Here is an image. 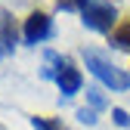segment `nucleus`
Wrapping results in <instances>:
<instances>
[{
  "instance_id": "f257e3e1",
  "label": "nucleus",
  "mask_w": 130,
  "mask_h": 130,
  "mask_svg": "<svg viewBox=\"0 0 130 130\" xmlns=\"http://www.w3.org/2000/svg\"><path fill=\"white\" fill-rule=\"evenodd\" d=\"M80 56H84L87 71H90L96 80H99L102 87L115 90V93H124V90H130V71L118 68V65L111 62L105 53H99V50H84Z\"/></svg>"
},
{
  "instance_id": "f03ea898",
  "label": "nucleus",
  "mask_w": 130,
  "mask_h": 130,
  "mask_svg": "<svg viewBox=\"0 0 130 130\" xmlns=\"http://www.w3.org/2000/svg\"><path fill=\"white\" fill-rule=\"evenodd\" d=\"M80 22H84V28L90 31H99V34H111L118 25V9L111 0H87L84 9H80Z\"/></svg>"
},
{
  "instance_id": "7ed1b4c3",
  "label": "nucleus",
  "mask_w": 130,
  "mask_h": 130,
  "mask_svg": "<svg viewBox=\"0 0 130 130\" xmlns=\"http://www.w3.org/2000/svg\"><path fill=\"white\" fill-rule=\"evenodd\" d=\"M46 37H53V19H50V12H40V9H34L25 19V28H22V40L28 43V46H37V43H43Z\"/></svg>"
},
{
  "instance_id": "20e7f679",
  "label": "nucleus",
  "mask_w": 130,
  "mask_h": 130,
  "mask_svg": "<svg viewBox=\"0 0 130 130\" xmlns=\"http://www.w3.org/2000/svg\"><path fill=\"white\" fill-rule=\"evenodd\" d=\"M56 87L62 93V99H71L74 93H80V87H84V74H80V68L65 56V65H62V71L56 74Z\"/></svg>"
},
{
  "instance_id": "39448f33",
  "label": "nucleus",
  "mask_w": 130,
  "mask_h": 130,
  "mask_svg": "<svg viewBox=\"0 0 130 130\" xmlns=\"http://www.w3.org/2000/svg\"><path fill=\"white\" fill-rule=\"evenodd\" d=\"M15 43H19V25H15V15L9 9H0V46H3L6 56L15 50Z\"/></svg>"
},
{
  "instance_id": "423d86ee",
  "label": "nucleus",
  "mask_w": 130,
  "mask_h": 130,
  "mask_svg": "<svg viewBox=\"0 0 130 130\" xmlns=\"http://www.w3.org/2000/svg\"><path fill=\"white\" fill-rule=\"evenodd\" d=\"M62 65H65V56H59L56 50H46L43 53V65H40V77L56 84V74L62 71Z\"/></svg>"
},
{
  "instance_id": "0eeeda50",
  "label": "nucleus",
  "mask_w": 130,
  "mask_h": 130,
  "mask_svg": "<svg viewBox=\"0 0 130 130\" xmlns=\"http://www.w3.org/2000/svg\"><path fill=\"white\" fill-rule=\"evenodd\" d=\"M111 46H118V50H130V19L127 22H121L115 31H111V40H108Z\"/></svg>"
},
{
  "instance_id": "6e6552de",
  "label": "nucleus",
  "mask_w": 130,
  "mask_h": 130,
  "mask_svg": "<svg viewBox=\"0 0 130 130\" xmlns=\"http://www.w3.org/2000/svg\"><path fill=\"white\" fill-rule=\"evenodd\" d=\"M28 121H31V127H34V130H68V127L62 124V118H43V115H31Z\"/></svg>"
},
{
  "instance_id": "1a4fd4ad",
  "label": "nucleus",
  "mask_w": 130,
  "mask_h": 130,
  "mask_svg": "<svg viewBox=\"0 0 130 130\" xmlns=\"http://www.w3.org/2000/svg\"><path fill=\"white\" fill-rule=\"evenodd\" d=\"M108 102H105V96H102V90L99 87H87V108H93V111H102Z\"/></svg>"
},
{
  "instance_id": "9d476101",
  "label": "nucleus",
  "mask_w": 130,
  "mask_h": 130,
  "mask_svg": "<svg viewBox=\"0 0 130 130\" xmlns=\"http://www.w3.org/2000/svg\"><path fill=\"white\" fill-rule=\"evenodd\" d=\"M84 3L87 0H56V9H62V12H80Z\"/></svg>"
},
{
  "instance_id": "9b49d317",
  "label": "nucleus",
  "mask_w": 130,
  "mask_h": 130,
  "mask_svg": "<svg viewBox=\"0 0 130 130\" xmlns=\"http://www.w3.org/2000/svg\"><path fill=\"white\" fill-rule=\"evenodd\" d=\"M96 115H99V111H93V108H87V105H84V108H77V121H80V124H90V127H93L96 121H99Z\"/></svg>"
},
{
  "instance_id": "f8f14e48",
  "label": "nucleus",
  "mask_w": 130,
  "mask_h": 130,
  "mask_svg": "<svg viewBox=\"0 0 130 130\" xmlns=\"http://www.w3.org/2000/svg\"><path fill=\"white\" fill-rule=\"evenodd\" d=\"M111 121H115L118 127H130V115H127L124 108H118V105L111 108Z\"/></svg>"
},
{
  "instance_id": "ddd939ff",
  "label": "nucleus",
  "mask_w": 130,
  "mask_h": 130,
  "mask_svg": "<svg viewBox=\"0 0 130 130\" xmlns=\"http://www.w3.org/2000/svg\"><path fill=\"white\" fill-rule=\"evenodd\" d=\"M3 56H6V53H3V46H0V59H3Z\"/></svg>"
},
{
  "instance_id": "4468645a",
  "label": "nucleus",
  "mask_w": 130,
  "mask_h": 130,
  "mask_svg": "<svg viewBox=\"0 0 130 130\" xmlns=\"http://www.w3.org/2000/svg\"><path fill=\"white\" fill-rule=\"evenodd\" d=\"M0 130H3V127H0Z\"/></svg>"
}]
</instances>
